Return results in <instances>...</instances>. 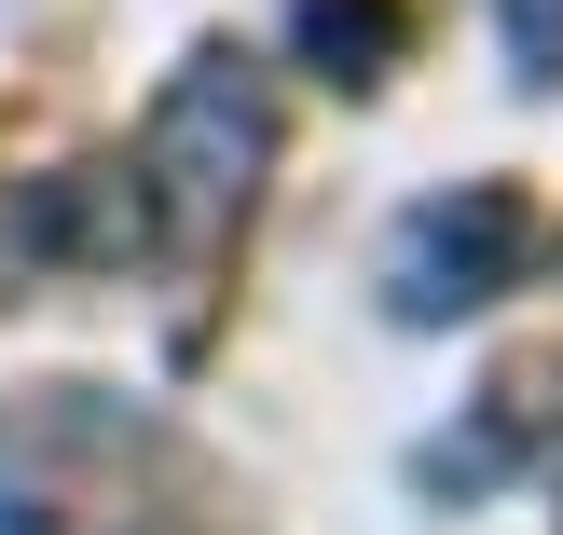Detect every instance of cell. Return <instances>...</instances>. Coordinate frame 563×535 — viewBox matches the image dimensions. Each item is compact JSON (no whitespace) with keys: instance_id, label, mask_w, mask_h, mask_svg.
<instances>
[{"instance_id":"obj_1","label":"cell","mask_w":563,"mask_h":535,"mask_svg":"<svg viewBox=\"0 0 563 535\" xmlns=\"http://www.w3.org/2000/svg\"><path fill=\"white\" fill-rule=\"evenodd\" d=\"M275 165V82L247 55H192L179 82L152 97V137H137V192H152V234L165 247H220L247 220Z\"/></svg>"},{"instance_id":"obj_2","label":"cell","mask_w":563,"mask_h":535,"mask_svg":"<svg viewBox=\"0 0 563 535\" xmlns=\"http://www.w3.org/2000/svg\"><path fill=\"white\" fill-rule=\"evenodd\" d=\"M522 261H537V207H522L509 179H454V192H427V207L399 220L385 302H399L412 330H454V316H482Z\"/></svg>"},{"instance_id":"obj_3","label":"cell","mask_w":563,"mask_h":535,"mask_svg":"<svg viewBox=\"0 0 563 535\" xmlns=\"http://www.w3.org/2000/svg\"><path fill=\"white\" fill-rule=\"evenodd\" d=\"M302 69H330V82H385L399 69V42H412V14L399 0H302Z\"/></svg>"},{"instance_id":"obj_4","label":"cell","mask_w":563,"mask_h":535,"mask_svg":"<svg viewBox=\"0 0 563 535\" xmlns=\"http://www.w3.org/2000/svg\"><path fill=\"white\" fill-rule=\"evenodd\" d=\"M495 27H509L522 82H563V0H495Z\"/></svg>"},{"instance_id":"obj_5","label":"cell","mask_w":563,"mask_h":535,"mask_svg":"<svg viewBox=\"0 0 563 535\" xmlns=\"http://www.w3.org/2000/svg\"><path fill=\"white\" fill-rule=\"evenodd\" d=\"M550 494H563V467H550Z\"/></svg>"}]
</instances>
